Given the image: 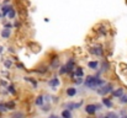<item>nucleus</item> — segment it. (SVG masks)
Listing matches in <instances>:
<instances>
[{
    "label": "nucleus",
    "mask_w": 127,
    "mask_h": 118,
    "mask_svg": "<svg viewBox=\"0 0 127 118\" xmlns=\"http://www.w3.org/2000/svg\"><path fill=\"white\" fill-rule=\"evenodd\" d=\"M59 67V59L56 57L54 59H52V63H51V70H53V69H56V68H58Z\"/></svg>",
    "instance_id": "nucleus-10"
},
{
    "label": "nucleus",
    "mask_w": 127,
    "mask_h": 118,
    "mask_svg": "<svg viewBox=\"0 0 127 118\" xmlns=\"http://www.w3.org/2000/svg\"><path fill=\"white\" fill-rule=\"evenodd\" d=\"M2 50H4V47H0V53H2Z\"/></svg>",
    "instance_id": "nucleus-31"
},
{
    "label": "nucleus",
    "mask_w": 127,
    "mask_h": 118,
    "mask_svg": "<svg viewBox=\"0 0 127 118\" xmlns=\"http://www.w3.org/2000/svg\"><path fill=\"white\" fill-rule=\"evenodd\" d=\"M6 110V107H5V105H2V103H0V111H5Z\"/></svg>",
    "instance_id": "nucleus-29"
},
{
    "label": "nucleus",
    "mask_w": 127,
    "mask_h": 118,
    "mask_svg": "<svg viewBox=\"0 0 127 118\" xmlns=\"http://www.w3.org/2000/svg\"><path fill=\"white\" fill-rule=\"evenodd\" d=\"M109 117L110 118H120L116 113H114V112H111V113H109Z\"/></svg>",
    "instance_id": "nucleus-28"
},
{
    "label": "nucleus",
    "mask_w": 127,
    "mask_h": 118,
    "mask_svg": "<svg viewBox=\"0 0 127 118\" xmlns=\"http://www.w3.org/2000/svg\"><path fill=\"white\" fill-rule=\"evenodd\" d=\"M84 85L88 89L95 90L96 87H100V86L105 85V81L102 79H99L97 76H88V78L85 79Z\"/></svg>",
    "instance_id": "nucleus-1"
},
{
    "label": "nucleus",
    "mask_w": 127,
    "mask_h": 118,
    "mask_svg": "<svg viewBox=\"0 0 127 118\" xmlns=\"http://www.w3.org/2000/svg\"><path fill=\"white\" fill-rule=\"evenodd\" d=\"M74 81H75V84H78V85H80V84H83V82H84L83 78H77V79H74Z\"/></svg>",
    "instance_id": "nucleus-27"
},
{
    "label": "nucleus",
    "mask_w": 127,
    "mask_h": 118,
    "mask_svg": "<svg viewBox=\"0 0 127 118\" xmlns=\"http://www.w3.org/2000/svg\"><path fill=\"white\" fill-rule=\"evenodd\" d=\"M48 118H58V117H57L56 115H51V116H49V117H48Z\"/></svg>",
    "instance_id": "nucleus-30"
},
{
    "label": "nucleus",
    "mask_w": 127,
    "mask_h": 118,
    "mask_svg": "<svg viewBox=\"0 0 127 118\" xmlns=\"http://www.w3.org/2000/svg\"><path fill=\"white\" fill-rule=\"evenodd\" d=\"M49 86L53 89V90H56L58 86H59V80L57 78H52L51 80H49Z\"/></svg>",
    "instance_id": "nucleus-8"
},
{
    "label": "nucleus",
    "mask_w": 127,
    "mask_h": 118,
    "mask_svg": "<svg viewBox=\"0 0 127 118\" xmlns=\"http://www.w3.org/2000/svg\"><path fill=\"white\" fill-rule=\"evenodd\" d=\"M102 118H110V117H109V116H106V117H102Z\"/></svg>",
    "instance_id": "nucleus-34"
},
{
    "label": "nucleus",
    "mask_w": 127,
    "mask_h": 118,
    "mask_svg": "<svg viewBox=\"0 0 127 118\" xmlns=\"http://www.w3.org/2000/svg\"><path fill=\"white\" fill-rule=\"evenodd\" d=\"M0 36H1L4 39H9L10 38V36H11V30L4 27V28L1 30V32H0Z\"/></svg>",
    "instance_id": "nucleus-4"
},
{
    "label": "nucleus",
    "mask_w": 127,
    "mask_h": 118,
    "mask_svg": "<svg viewBox=\"0 0 127 118\" xmlns=\"http://www.w3.org/2000/svg\"><path fill=\"white\" fill-rule=\"evenodd\" d=\"M1 15H2V14H1V10H0V19H1Z\"/></svg>",
    "instance_id": "nucleus-32"
},
{
    "label": "nucleus",
    "mask_w": 127,
    "mask_h": 118,
    "mask_svg": "<svg viewBox=\"0 0 127 118\" xmlns=\"http://www.w3.org/2000/svg\"><path fill=\"white\" fill-rule=\"evenodd\" d=\"M85 111L89 115H94L97 111V107H96V105H86L85 106Z\"/></svg>",
    "instance_id": "nucleus-6"
},
{
    "label": "nucleus",
    "mask_w": 127,
    "mask_h": 118,
    "mask_svg": "<svg viewBox=\"0 0 127 118\" xmlns=\"http://www.w3.org/2000/svg\"><path fill=\"white\" fill-rule=\"evenodd\" d=\"M62 117H63V118H72L70 110H64V111L62 112Z\"/></svg>",
    "instance_id": "nucleus-16"
},
{
    "label": "nucleus",
    "mask_w": 127,
    "mask_h": 118,
    "mask_svg": "<svg viewBox=\"0 0 127 118\" xmlns=\"http://www.w3.org/2000/svg\"><path fill=\"white\" fill-rule=\"evenodd\" d=\"M75 94H77V89H75V87H68V89H67V95H68L69 97L75 96Z\"/></svg>",
    "instance_id": "nucleus-12"
},
{
    "label": "nucleus",
    "mask_w": 127,
    "mask_h": 118,
    "mask_svg": "<svg viewBox=\"0 0 127 118\" xmlns=\"http://www.w3.org/2000/svg\"><path fill=\"white\" fill-rule=\"evenodd\" d=\"M12 9V6L11 5H4L2 7H1V14L4 15V16H7V14L10 12V10Z\"/></svg>",
    "instance_id": "nucleus-9"
},
{
    "label": "nucleus",
    "mask_w": 127,
    "mask_h": 118,
    "mask_svg": "<svg viewBox=\"0 0 127 118\" xmlns=\"http://www.w3.org/2000/svg\"><path fill=\"white\" fill-rule=\"evenodd\" d=\"M82 105H83V101L77 102V103H67V105H64V106L67 107V110H77V108H79Z\"/></svg>",
    "instance_id": "nucleus-7"
},
{
    "label": "nucleus",
    "mask_w": 127,
    "mask_h": 118,
    "mask_svg": "<svg viewBox=\"0 0 127 118\" xmlns=\"http://www.w3.org/2000/svg\"><path fill=\"white\" fill-rule=\"evenodd\" d=\"M74 65H75V62H74V59H73V58H72V59H69V60H68V63L65 64L67 70H68V73H69V74L74 71Z\"/></svg>",
    "instance_id": "nucleus-5"
},
{
    "label": "nucleus",
    "mask_w": 127,
    "mask_h": 118,
    "mask_svg": "<svg viewBox=\"0 0 127 118\" xmlns=\"http://www.w3.org/2000/svg\"><path fill=\"white\" fill-rule=\"evenodd\" d=\"M7 90H9V92H11L12 95H15V94H16V91H15V87H14L12 85H10V86L7 87Z\"/></svg>",
    "instance_id": "nucleus-24"
},
{
    "label": "nucleus",
    "mask_w": 127,
    "mask_h": 118,
    "mask_svg": "<svg viewBox=\"0 0 127 118\" xmlns=\"http://www.w3.org/2000/svg\"><path fill=\"white\" fill-rule=\"evenodd\" d=\"M43 102H44V100H43V96H38V97L36 98V105H37L38 107H42V106H43Z\"/></svg>",
    "instance_id": "nucleus-17"
},
{
    "label": "nucleus",
    "mask_w": 127,
    "mask_h": 118,
    "mask_svg": "<svg viewBox=\"0 0 127 118\" xmlns=\"http://www.w3.org/2000/svg\"><path fill=\"white\" fill-rule=\"evenodd\" d=\"M120 118H127V116H124V117H120Z\"/></svg>",
    "instance_id": "nucleus-33"
},
{
    "label": "nucleus",
    "mask_w": 127,
    "mask_h": 118,
    "mask_svg": "<svg viewBox=\"0 0 127 118\" xmlns=\"http://www.w3.org/2000/svg\"><path fill=\"white\" fill-rule=\"evenodd\" d=\"M11 118H25V115H24L22 112H15V113L11 116Z\"/></svg>",
    "instance_id": "nucleus-20"
},
{
    "label": "nucleus",
    "mask_w": 127,
    "mask_h": 118,
    "mask_svg": "<svg viewBox=\"0 0 127 118\" xmlns=\"http://www.w3.org/2000/svg\"><path fill=\"white\" fill-rule=\"evenodd\" d=\"M120 102L124 103V105H126L127 103V95H122V96L120 97Z\"/></svg>",
    "instance_id": "nucleus-23"
},
{
    "label": "nucleus",
    "mask_w": 127,
    "mask_h": 118,
    "mask_svg": "<svg viewBox=\"0 0 127 118\" xmlns=\"http://www.w3.org/2000/svg\"><path fill=\"white\" fill-rule=\"evenodd\" d=\"M101 68H102V69L100 70L101 73H102V71H106V70H109V68H110V64H109L107 62H102V63H101Z\"/></svg>",
    "instance_id": "nucleus-15"
},
{
    "label": "nucleus",
    "mask_w": 127,
    "mask_h": 118,
    "mask_svg": "<svg viewBox=\"0 0 127 118\" xmlns=\"http://www.w3.org/2000/svg\"><path fill=\"white\" fill-rule=\"evenodd\" d=\"M4 67H5L6 69H10V68L12 67V62H11V59H6V60L4 62Z\"/></svg>",
    "instance_id": "nucleus-18"
},
{
    "label": "nucleus",
    "mask_w": 127,
    "mask_h": 118,
    "mask_svg": "<svg viewBox=\"0 0 127 118\" xmlns=\"http://www.w3.org/2000/svg\"><path fill=\"white\" fill-rule=\"evenodd\" d=\"M5 107H6V110H12L15 107V103L14 102H7V103H5Z\"/></svg>",
    "instance_id": "nucleus-22"
},
{
    "label": "nucleus",
    "mask_w": 127,
    "mask_h": 118,
    "mask_svg": "<svg viewBox=\"0 0 127 118\" xmlns=\"http://www.w3.org/2000/svg\"><path fill=\"white\" fill-rule=\"evenodd\" d=\"M124 95V89H117V90H115V91H112V96L114 97H121Z\"/></svg>",
    "instance_id": "nucleus-13"
},
{
    "label": "nucleus",
    "mask_w": 127,
    "mask_h": 118,
    "mask_svg": "<svg viewBox=\"0 0 127 118\" xmlns=\"http://www.w3.org/2000/svg\"><path fill=\"white\" fill-rule=\"evenodd\" d=\"M12 26H14V25H12L11 22H4V27H5V28H12Z\"/></svg>",
    "instance_id": "nucleus-26"
},
{
    "label": "nucleus",
    "mask_w": 127,
    "mask_h": 118,
    "mask_svg": "<svg viewBox=\"0 0 127 118\" xmlns=\"http://www.w3.org/2000/svg\"><path fill=\"white\" fill-rule=\"evenodd\" d=\"M112 91H114V90H112V84L102 85V86H100V89L96 90V92H97L99 95H101V96H104V95H106V94H110V92H112Z\"/></svg>",
    "instance_id": "nucleus-2"
},
{
    "label": "nucleus",
    "mask_w": 127,
    "mask_h": 118,
    "mask_svg": "<svg viewBox=\"0 0 127 118\" xmlns=\"http://www.w3.org/2000/svg\"><path fill=\"white\" fill-rule=\"evenodd\" d=\"M67 73H68V70H67V67H65V65L61 67V69H59V74H61V75H63V74H67Z\"/></svg>",
    "instance_id": "nucleus-21"
},
{
    "label": "nucleus",
    "mask_w": 127,
    "mask_h": 118,
    "mask_svg": "<svg viewBox=\"0 0 127 118\" xmlns=\"http://www.w3.org/2000/svg\"><path fill=\"white\" fill-rule=\"evenodd\" d=\"M15 16H16V11H15V9H11L10 12L7 14V17L11 20V19H15Z\"/></svg>",
    "instance_id": "nucleus-19"
},
{
    "label": "nucleus",
    "mask_w": 127,
    "mask_h": 118,
    "mask_svg": "<svg viewBox=\"0 0 127 118\" xmlns=\"http://www.w3.org/2000/svg\"><path fill=\"white\" fill-rule=\"evenodd\" d=\"M89 52L96 57H102L104 55V49H102V46H94V47H90L89 48Z\"/></svg>",
    "instance_id": "nucleus-3"
},
{
    "label": "nucleus",
    "mask_w": 127,
    "mask_h": 118,
    "mask_svg": "<svg viewBox=\"0 0 127 118\" xmlns=\"http://www.w3.org/2000/svg\"><path fill=\"white\" fill-rule=\"evenodd\" d=\"M25 79H26L27 81H30V82H31L32 85H33V87H35V89L37 87V84H36V81H35V80H32V79H30V78H25Z\"/></svg>",
    "instance_id": "nucleus-25"
},
{
    "label": "nucleus",
    "mask_w": 127,
    "mask_h": 118,
    "mask_svg": "<svg viewBox=\"0 0 127 118\" xmlns=\"http://www.w3.org/2000/svg\"><path fill=\"white\" fill-rule=\"evenodd\" d=\"M102 105H105L107 108H111L112 107V102H111V100L110 98H102Z\"/></svg>",
    "instance_id": "nucleus-14"
},
{
    "label": "nucleus",
    "mask_w": 127,
    "mask_h": 118,
    "mask_svg": "<svg viewBox=\"0 0 127 118\" xmlns=\"http://www.w3.org/2000/svg\"><path fill=\"white\" fill-rule=\"evenodd\" d=\"M88 67H89L90 69H93V70H96V69L99 68V62H96V60L89 62V63H88Z\"/></svg>",
    "instance_id": "nucleus-11"
}]
</instances>
